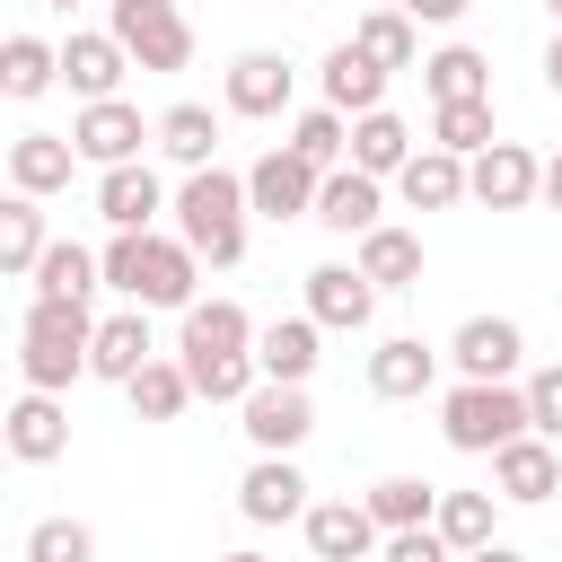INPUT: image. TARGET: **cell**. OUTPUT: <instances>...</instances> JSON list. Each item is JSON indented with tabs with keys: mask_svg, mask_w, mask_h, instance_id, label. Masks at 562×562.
I'll list each match as a JSON object with an SVG mask.
<instances>
[{
	"mask_svg": "<svg viewBox=\"0 0 562 562\" xmlns=\"http://www.w3.org/2000/svg\"><path fill=\"white\" fill-rule=\"evenodd\" d=\"M88 351H97L88 299H26V316H18V369H26L35 395H61L70 378H88Z\"/></svg>",
	"mask_w": 562,
	"mask_h": 562,
	"instance_id": "6da1fadb",
	"label": "cell"
},
{
	"mask_svg": "<svg viewBox=\"0 0 562 562\" xmlns=\"http://www.w3.org/2000/svg\"><path fill=\"white\" fill-rule=\"evenodd\" d=\"M105 290H123L132 307H193V246L184 237H158V228H123L105 255Z\"/></svg>",
	"mask_w": 562,
	"mask_h": 562,
	"instance_id": "7a4b0ae2",
	"label": "cell"
},
{
	"mask_svg": "<svg viewBox=\"0 0 562 562\" xmlns=\"http://www.w3.org/2000/svg\"><path fill=\"white\" fill-rule=\"evenodd\" d=\"M246 176H228V167H193L184 176V193H176V237L202 255V263H237L246 255Z\"/></svg>",
	"mask_w": 562,
	"mask_h": 562,
	"instance_id": "3957f363",
	"label": "cell"
},
{
	"mask_svg": "<svg viewBox=\"0 0 562 562\" xmlns=\"http://www.w3.org/2000/svg\"><path fill=\"white\" fill-rule=\"evenodd\" d=\"M536 413H527V386H457L439 404V439L457 457H501L509 439H527Z\"/></svg>",
	"mask_w": 562,
	"mask_h": 562,
	"instance_id": "277c9868",
	"label": "cell"
},
{
	"mask_svg": "<svg viewBox=\"0 0 562 562\" xmlns=\"http://www.w3.org/2000/svg\"><path fill=\"white\" fill-rule=\"evenodd\" d=\"M105 35L132 53V70H184L193 61V26L176 0H105Z\"/></svg>",
	"mask_w": 562,
	"mask_h": 562,
	"instance_id": "5b68a950",
	"label": "cell"
},
{
	"mask_svg": "<svg viewBox=\"0 0 562 562\" xmlns=\"http://www.w3.org/2000/svg\"><path fill=\"white\" fill-rule=\"evenodd\" d=\"M448 360H457L465 386H509L518 360H527V334H518V316H465L448 334Z\"/></svg>",
	"mask_w": 562,
	"mask_h": 562,
	"instance_id": "8992f818",
	"label": "cell"
},
{
	"mask_svg": "<svg viewBox=\"0 0 562 562\" xmlns=\"http://www.w3.org/2000/svg\"><path fill=\"white\" fill-rule=\"evenodd\" d=\"M536 193H544V158H536V149L492 140L483 158H465V202H483V211H527Z\"/></svg>",
	"mask_w": 562,
	"mask_h": 562,
	"instance_id": "52a82bcc",
	"label": "cell"
},
{
	"mask_svg": "<svg viewBox=\"0 0 562 562\" xmlns=\"http://www.w3.org/2000/svg\"><path fill=\"white\" fill-rule=\"evenodd\" d=\"M140 140H158V123H140V105H123V97H105V105H79V123H70V149L105 176V167H132L140 158Z\"/></svg>",
	"mask_w": 562,
	"mask_h": 562,
	"instance_id": "ba28073f",
	"label": "cell"
},
{
	"mask_svg": "<svg viewBox=\"0 0 562 562\" xmlns=\"http://www.w3.org/2000/svg\"><path fill=\"white\" fill-rule=\"evenodd\" d=\"M316 193H325V176H316L299 149H263V158L246 167V202H255L263 220H316Z\"/></svg>",
	"mask_w": 562,
	"mask_h": 562,
	"instance_id": "9c48e42d",
	"label": "cell"
},
{
	"mask_svg": "<svg viewBox=\"0 0 562 562\" xmlns=\"http://www.w3.org/2000/svg\"><path fill=\"white\" fill-rule=\"evenodd\" d=\"M237 430L255 439V457H290L307 430H316V404H307V386H255L246 404H237Z\"/></svg>",
	"mask_w": 562,
	"mask_h": 562,
	"instance_id": "30bf717a",
	"label": "cell"
},
{
	"mask_svg": "<svg viewBox=\"0 0 562 562\" xmlns=\"http://www.w3.org/2000/svg\"><path fill=\"white\" fill-rule=\"evenodd\" d=\"M299 527H307V553L316 562H378L386 553V527L369 518V501H316Z\"/></svg>",
	"mask_w": 562,
	"mask_h": 562,
	"instance_id": "8fae6325",
	"label": "cell"
},
{
	"mask_svg": "<svg viewBox=\"0 0 562 562\" xmlns=\"http://www.w3.org/2000/svg\"><path fill=\"white\" fill-rule=\"evenodd\" d=\"M237 509H246V527H290V518H307L316 501H307V474H299L290 457H255L246 483H237Z\"/></svg>",
	"mask_w": 562,
	"mask_h": 562,
	"instance_id": "7c38bea8",
	"label": "cell"
},
{
	"mask_svg": "<svg viewBox=\"0 0 562 562\" xmlns=\"http://www.w3.org/2000/svg\"><path fill=\"white\" fill-rule=\"evenodd\" d=\"M307 316L334 325V334H360V325L378 316V281H369L360 263H316V272H307Z\"/></svg>",
	"mask_w": 562,
	"mask_h": 562,
	"instance_id": "4fadbf2b",
	"label": "cell"
},
{
	"mask_svg": "<svg viewBox=\"0 0 562 562\" xmlns=\"http://www.w3.org/2000/svg\"><path fill=\"white\" fill-rule=\"evenodd\" d=\"M492 492H501V501H527V509H536V501H553V492H562V448H553V439H536V430H527V439H509V448L492 457Z\"/></svg>",
	"mask_w": 562,
	"mask_h": 562,
	"instance_id": "5bb4252c",
	"label": "cell"
},
{
	"mask_svg": "<svg viewBox=\"0 0 562 562\" xmlns=\"http://www.w3.org/2000/svg\"><path fill=\"white\" fill-rule=\"evenodd\" d=\"M123 70H132V53H123L105 26H88V35H70V44H61V79H70V97H79V105H105V97L123 88Z\"/></svg>",
	"mask_w": 562,
	"mask_h": 562,
	"instance_id": "9a60e30c",
	"label": "cell"
},
{
	"mask_svg": "<svg viewBox=\"0 0 562 562\" xmlns=\"http://www.w3.org/2000/svg\"><path fill=\"white\" fill-rule=\"evenodd\" d=\"M70 167H79V149H70V132H18L9 140V193H61L70 184Z\"/></svg>",
	"mask_w": 562,
	"mask_h": 562,
	"instance_id": "2e32d148",
	"label": "cell"
},
{
	"mask_svg": "<svg viewBox=\"0 0 562 562\" xmlns=\"http://www.w3.org/2000/svg\"><path fill=\"white\" fill-rule=\"evenodd\" d=\"M255 316L237 307V299H193L184 307V342H176V360H211V351H255Z\"/></svg>",
	"mask_w": 562,
	"mask_h": 562,
	"instance_id": "e0dca14e",
	"label": "cell"
},
{
	"mask_svg": "<svg viewBox=\"0 0 562 562\" xmlns=\"http://www.w3.org/2000/svg\"><path fill=\"white\" fill-rule=\"evenodd\" d=\"M386 79H395V70H378L360 44H334V53H325V105H334V114H351V123L386 105Z\"/></svg>",
	"mask_w": 562,
	"mask_h": 562,
	"instance_id": "ac0fdd59",
	"label": "cell"
},
{
	"mask_svg": "<svg viewBox=\"0 0 562 562\" xmlns=\"http://www.w3.org/2000/svg\"><path fill=\"white\" fill-rule=\"evenodd\" d=\"M316 316H272L263 334H255V369L272 378V386H307V369H316Z\"/></svg>",
	"mask_w": 562,
	"mask_h": 562,
	"instance_id": "d6986e66",
	"label": "cell"
},
{
	"mask_svg": "<svg viewBox=\"0 0 562 562\" xmlns=\"http://www.w3.org/2000/svg\"><path fill=\"white\" fill-rule=\"evenodd\" d=\"M430 378H439V351H430L422 334H395V342H378V351H369V395H386V404L430 395Z\"/></svg>",
	"mask_w": 562,
	"mask_h": 562,
	"instance_id": "ffe728a7",
	"label": "cell"
},
{
	"mask_svg": "<svg viewBox=\"0 0 562 562\" xmlns=\"http://www.w3.org/2000/svg\"><path fill=\"white\" fill-rule=\"evenodd\" d=\"M61 448H70V413L26 386V395L9 404V457H18V465H53Z\"/></svg>",
	"mask_w": 562,
	"mask_h": 562,
	"instance_id": "44dd1931",
	"label": "cell"
},
{
	"mask_svg": "<svg viewBox=\"0 0 562 562\" xmlns=\"http://www.w3.org/2000/svg\"><path fill=\"white\" fill-rule=\"evenodd\" d=\"M281 105H290V61H281V53H237V61H228V114L263 123V114H281Z\"/></svg>",
	"mask_w": 562,
	"mask_h": 562,
	"instance_id": "7402d4cb",
	"label": "cell"
},
{
	"mask_svg": "<svg viewBox=\"0 0 562 562\" xmlns=\"http://www.w3.org/2000/svg\"><path fill=\"white\" fill-rule=\"evenodd\" d=\"M97 211H105V228L123 237V228H149V220L167 211V193H158V176L132 158V167H105V176H97Z\"/></svg>",
	"mask_w": 562,
	"mask_h": 562,
	"instance_id": "603a6c76",
	"label": "cell"
},
{
	"mask_svg": "<svg viewBox=\"0 0 562 562\" xmlns=\"http://www.w3.org/2000/svg\"><path fill=\"white\" fill-rule=\"evenodd\" d=\"M149 360H158V351H149V316H140V307H123V316H105V325H97L88 378H114V386H132Z\"/></svg>",
	"mask_w": 562,
	"mask_h": 562,
	"instance_id": "cb8c5ba5",
	"label": "cell"
},
{
	"mask_svg": "<svg viewBox=\"0 0 562 562\" xmlns=\"http://www.w3.org/2000/svg\"><path fill=\"white\" fill-rule=\"evenodd\" d=\"M316 220H325L334 237H369V228H386V220H378V176L334 167V176H325V193H316Z\"/></svg>",
	"mask_w": 562,
	"mask_h": 562,
	"instance_id": "d4e9b609",
	"label": "cell"
},
{
	"mask_svg": "<svg viewBox=\"0 0 562 562\" xmlns=\"http://www.w3.org/2000/svg\"><path fill=\"white\" fill-rule=\"evenodd\" d=\"M422 88H430L439 105H483V97H492V61H483L474 44H439V53L422 61Z\"/></svg>",
	"mask_w": 562,
	"mask_h": 562,
	"instance_id": "484cf974",
	"label": "cell"
},
{
	"mask_svg": "<svg viewBox=\"0 0 562 562\" xmlns=\"http://www.w3.org/2000/svg\"><path fill=\"white\" fill-rule=\"evenodd\" d=\"M351 167H360V176H378V184H386V176H404V167H413V132H404V114H386V105H378V114H360V123H351Z\"/></svg>",
	"mask_w": 562,
	"mask_h": 562,
	"instance_id": "4316f807",
	"label": "cell"
},
{
	"mask_svg": "<svg viewBox=\"0 0 562 562\" xmlns=\"http://www.w3.org/2000/svg\"><path fill=\"white\" fill-rule=\"evenodd\" d=\"M44 255H53V237H44V202H35V193H9V202H0V272L35 281Z\"/></svg>",
	"mask_w": 562,
	"mask_h": 562,
	"instance_id": "83f0119b",
	"label": "cell"
},
{
	"mask_svg": "<svg viewBox=\"0 0 562 562\" xmlns=\"http://www.w3.org/2000/svg\"><path fill=\"white\" fill-rule=\"evenodd\" d=\"M395 184H404L413 211H457V202H465V158H457V149H413V167H404Z\"/></svg>",
	"mask_w": 562,
	"mask_h": 562,
	"instance_id": "f1b7e54d",
	"label": "cell"
},
{
	"mask_svg": "<svg viewBox=\"0 0 562 562\" xmlns=\"http://www.w3.org/2000/svg\"><path fill=\"white\" fill-rule=\"evenodd\" d=\"M158 149H167L184 176H193V167H211V149H220V114H211V105H193V97H184V105H167V114H158Z\"/></svg>",
	"mask_w": 562,
	"mask_h": 562,
	"instance_id": "f546056e",
	"label": "cell"
},
{
	"mask_svg": "<svg viewBox=\"0 0 562 562\" xmlns=\"http://www.w3.org/2000/svg\"><path fill=\"white\" fill-rule=\"evenodd\" d=\"M369 518H378L386 536L430 527V518H439V483H422V474H386V483H369Z\"/></svg>",
	"mask_w": 562,
	"mask_h": 562,
	"instance_id": "4dcf8cb0",
	"label": "cell"
},
{
	"mask_svg": "<svg viewBox=\"0 0 562 562\" xmlns=\"http://www.w3.org/2000/svg\"><path fill=\"white\" fill-rule=\"evenodd\" d=\"M351 44H360L378 70H413V61H422V26H413L404 9H369V18L351 26Z\"/></svg>",
	"mask_w": 562,
	"mask_h": 562,
	"instance_id": "1f68e13d",
	"label": "cell"
},
{
	"mask_svg": "<svg viewBox=\"0 0 562 562\" xmlns=\"http://www.w3.org/2000/svg\"><path fill=\"white\" fill-rule=\"evenodd\" d=\"M53 79H61V44H44V35H9V44H0V88H9L18 105L44 97Z\"/></svg>",
	"mask_w": 562,
	"mask_h": 562,
	"instance_id": "d6a6232c",
	"label": "cell"
},
{
	"mask_svg": "<svg viewBox=\"0 0 562 562\" xmlns=\"http://www.w3.org/2000/svg\"><path fill=\"white\" fill-rule=\"evenodd\" d=\"M360 272H369L378 290H413V281H422V237H413V228H369V237H360Z\"/></svg>",
	"mask_w": 562,
	"mask_h": 562,
	"instance_id": "836d02e7",
	"label": "cell"
},
{
	"mask_svg": "<svg viewBox=\"0 0 562 562\" xmlns=\"http://www.w3.org/2000/svg\"><path fill=\"white\" fill-rule=\"evenodd\" d=\"M184 378H193V395H202V404H246V395L263 386L255 351H211V360H184Z\"/></svg>",
	"mask_w": 562,
	"mask_h": 562,
	"instance_id": "e575fe53",
	"label": "cell"
},
{
	"mask_svg": "<svg viewBox=\"0 0 562 562\" xmlns=\"http://www.w3.org/2000/svg\"><path fill=\"white\" fill-rule=\"evenodd\" d=\"M430 527L448 536L457 562L483 553V544H501V536H492V492H439V518H430Z\"/></svg>",
	"mask_w": 562,
	"mask_h": 562,
	"instance_id": "d590c367",
	"label": "cell"
},
{
	"mask_svg": "<svg viewBox=\"0 0 562 562\" xmlns=\"http://www.w3.org/2000/svg\"><path fill=\"white\" fill-rule=\"evenodd\" d=\"M88 290H105V263L88 255V246H53L44 263H35V299H88Z\"/></svg>",
	"mask_w": 562,
	"mask_h": 562,
	"instance_id": "8d00e7d4",
	"label": "cell"
},
{
	"mask_svg": "<svg viewBox=\"0 0 562 562\" xmlns=\"http://www.w3.org/2000/svg\"><path fill=\"white\" fill-rule=\"evenodd\" d=\"M123 395H132V413H140V422H176V413L193 404V378H184V360H149Z\"/></svg>",
	"mask_w": 562,
	"mask_h": 562,
	"instance_id": "74e56055",
	"label": "cell"
},
{
	"mask_svg": "<svg viewBox=\"0 0 562 562\" xmlns=\"http://www.w3.org/2000/svg\"><path fill=\"white\" fill-rule=\"evenodd\" d=\"M501 132H492V97L483 105H439L430 114V149H457V158H483Z\"/></svg>",
	"mask_w": 562,
	"mask_h": 562,
	"instance_id": "f35d334b",
	"label": "cell"
},
{
	"mask_svg": "<svg viewBox=\"0 0 562 562\" xmlns=\"http://www.w3.org/2000/svg\"><path fill=\"white\" fill-rule=\"evenodd\" d=\"M281 149H299L316 176H334V167H342V149H351V132H342V114H334V105H316V114H299V123H290V140H281Z\"/></svg>",
	"mask_w": 562,
	"mask_h": 562,
	"instance_id": "ab89813d",
	"label": "cell"
},
{
	"mask_svg": "<svg viewBox=\"0 0 562 562\" xmlns=\"http://www.w3.org/2000/svg\"><path fill=\"white\" fill-rule=\"evenodd\" d=\"M26 562H97V527H79V518H35V527H26Z\"/></svg>",
	"mask_w": 562,
	"mask_h": 562,
	"instance_id": "60d3db41",
	"label": "cell"
},
{
	"mask_svg": "<svg viewBox=\"0 0 562 562\" xmlns=\"http://www.w3.org/2000/svg\"><path fill=\"white\" fill-rule=\"evenodd\" d=\"M527 413H536V439H562V360L527 378Z\"/></svg>",
	"mask_w": 562,
	"mask_h": 562,
	"instance_id": "b9f144b4",
	"label": "cell"
},
{
	"mask_svg": "<svg viewBox=\"0 0 562 562\" xmlns=\"http://www.w3.org/2000/svg\"><path fill=\"white\" fill-rule=\"evenodd\" d=\"M378 562H457V553H448V536H439V527H404V536H386V553H378Z\"/></svg>",
	"mask_w": 562,
	"mask_h": 562,
	"instance_id": "7bdbcfd3",
	"label": "cell"
},
{
	"mask_svg": "<svg viewBox=\"0 0 562 562\" xmlns=\"http://www.w3.org/2000/svg\"><path fill=\"white\" fill-rule=\"evenodd\" d=\"M386 9H404L413 26H457V18L474 9V0H386Z\"/></svg>",
	"mask_w": 562,
	"mask_h": 562,
	"instance_id": "ee69618b",
	"label": "cell"
},
{
	"mask_svg": "<svg viewBox=\"0 0 562 562\" xmlns=\"http://www.w3.org/2000/svg\"><path fill=\"white\" fill-rule=\"evenodd\" d=\"M544 202H553V211H562V149H553V158H544Z\"/></svg>",
	"mask_w": 562,
	"mask_h": 562,
	"instance_id": "f6af8a7d",
	"label": "cell"
},
{
	"mask_svg": "<svg viewBox=\"0 0 562 562\" xmlns=\"http://www.w3.org/2000/svg\"><path fill=\"white\" fill-rule=\"evenodd\" d=\"M544 88H553V97H562V35H553V44H544Z\"/></svg>",
	"mask_w": 562,
	"mask_h": 562,
	"instance_id": "bcb514c9",
	"label": "cell"
},
{
	"mask_svg": "<svg viewBox=\"0 0 562 562\" xmlns=\"http://www.w3.org/2000/svg\"><path fill=\"white\" fill-rule=\"evenodd\" d=\"M465 562H527L518 544H483V553H465Z\"/></svg>",
	"mask_w": 562,
	"mask_h": 562,
	"instance_id": "7dc6e473",
	"label": "cell"
},
{
	"mask_svg": "<svg viewBox=\"0 0 562 562\" xmlns=\"http://www.w3.org/2000/svg\"><path fill=\"white\" fill-rule=\"evenodd\" d=\"M220 562H263V553H220Z\"/></svg>",
	"mask_w": 562,
	"mask_h": 562,
	"instance_id": "c3c4849f",
	"label": "cell"
},
{
	"mask_svg": "<svg viewBox=\"0 0 562 562\" xmlns=\"http://www.w3.org/2000/svg\"><path fill=\"white\" fill-rule=\"evenodd\" d=\"M44 9H79V0H44Z\"/></svg>",
	"mask_w": 562,
	"mask_h": 562,
	"instance_id": "681fc988",
	"label": "cell"
},
{
	"mask_svg": "<svg viewBox=\"0 0 562 562\" xmlns=\"http://www.w3.org/2000/svg\"><path fill=\"white\" fill-rule=\"evenodd\" d=\"M544 9H553V26H562V0H544Z\"/></svg>",
	"mask_w": 562,
	"mask_h": 562,
	"instance_id": "f907efd6",
	"label": "cell"
}]
</instances>
